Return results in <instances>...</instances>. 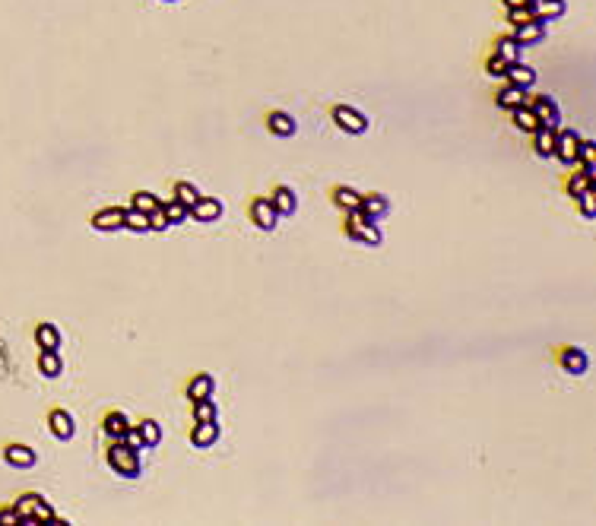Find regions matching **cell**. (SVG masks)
<instances>
[{
	"label": "cell",
	"mask_w": 596,
	"mask_h": 526,
	"mask_svg": "<svg viewBox=\"0 0 596 526\" xmlns=\"http://www.w3.org/2000/svg\"><path fill=\"white\" fill-rule=\"evenodd\" d=\"M3 460L13 469H32L38 463V453L29 444H10V447H3Z\"/></svg>",
	"instance_id": "cell-14"
},
{
	"label": "cell",
	"mask_w": 596,
	"mask_h": 526,
	"mask_svg": "<svg viewBox=\"0 0 596 526\" xmlns=\"http://www.w3.org/2000/svg\"><path fill=\"white\" fill-rule=\"evenodd\" d=\"M507 19H511V25H523L530 23V19H536L530 13V7H517V10H507Z\"/></svg>",
	"instance_id": "cell-39"
},
{
	"label": "cell",
	"mask_w": 596,
	"mask_h": 526,
	"mask_svg": "<svg viewBox=\"0 0 596 526\" xmlns=\"http://www.w3.org/2000/svg\"><path fill=\"white\" fill-rule=\"evenodd\" d=\"M330 197H333V203L340 206L343 213H356L358 203H362V194H358L356 187H349V184H336V187L330 190Z\"/></svg>",
	"instance_id": "cell-20"
},
{
	"label": "cell",
	"mask_w": 596,
	"mask_h": 526,
	"mask_svg": "<svg viewBox=\"0 0 596 526\" xmlns=\"http://www.w3.org/2000/svg\"><path fill=\"white\" fill-rule=\"evenodd\" d=\"M35 343H38V349L42 352H60V345H64V336H60V330L54 327V323H38L35 327Z\"/></svg>",
	"instance_id": "cell-17"
},
{
	"label": "cell",
	"mask_w": 596,
	"mask_h": 526,
	"mask_svg": "<svg viewBox=\"0 0 596 526\" xmlns=\"http://www.w3.org/2000/svg\"><path fill=\"white\" fill-rule=\"evenodd\" d=\"M580 165H596V143L584 140V137H580V146H577V168Z\"/></svg>",
	"instance_id": "cell-36"
},
{
	"label": "cell",
	"mask_w": 596,
	"mask_h": 526,
	"mask_svg": "<svg viewBox=\"0 0 596 526\" xmlns=\"http://www.w3.org/2000/svg\"><path fill=\"white\" fill-rule=\"evenodd\" d=\"M558 362H562V368L568 371V374H577V378L587 374V368H590V358L580 345H564L562 352H558Z\"/></svg>",
	"instance_id": "cell-12"
},
{
	"label": "cell",
	"mask_w": 596,
	"mask_h": 526,
	"mask_svg": "<svg viewBox=\"0 0 596 526\" xmlns=\"http://www.w3.org/2000/svg\"><path fill=\"white\" fill-rule=\"evenodd\" d=\"M165 229H172V225H168L165 213H162V206H159V209L149 213V231H165Z\"/></svg>",
	"instance_id": "cell-38"
},
{
	"label": "cell",
	"mask_w": 596,
	"mask_h": 526,
	"mask_svg": "<svg viewBox=\"0 0 596 526\" xmlns=\"http://www.w3.org/2000/svg\"><path fill=\"white\" fill-rule=\"evenodd\" d=\"M105 460L121 479H140V472H143L140 450H133V447H127V444H111L105 453Z\"/></svg>",
	"instance_id": "cell-2"
},
{
	"label": "cell",
	"mask_w": 596,
	"mask_h": 526,
	"mask_svg": "<svg viewBox=\"0 0 596 526\" xmlns=\"http://www.w3.org/2000/svg\"><path fill=\"white\" fill-rule=\"evenodd\" d=\"M501 3H505L507 10H517V7H527V3H530V0H501Z\"/></svg>",
	"instance_id": "cell-43"
},
{
	"label": "cell",
	"mask_w": 596,
	"mask_h": 526,
	"mask_svg": "<svg viewBox=\"0 0 596 526\" xmlns=\"http://www.w3.org/2000/svg\"><path fill=\"white\" fill-rule=\"evenodd\" d=\"M216 393V380L213 374H197V378H191V384H187V400L191 403H197V400H209V396Z\"/></svg>",
	"instance_id": "cell-22"
},
{
	"label": "cell",
	"mask_w": 596,
	"mask_h": 526,
	"mask_svg": "<svg viewBox=\"0 0 596 526\" xmlns=\"http://www.w3.org/2000/svg\"><path fill=\"white\" fill-rule=\"evenodd\" d=\"M89 225L95 231H117V229H124V209H121V206H105V209H99V213H92Z\"/></svg>",
	"instance_id": "cell-11"
},
{
	"label": "cell",
	"mask_w": 596,
	"mask_h": 526,
	"mask_svg": "<svg viewBox=\"0 0 596 526\" xmlns=\"http://www.w3.org/2000/svg\"><path fill=\"white\" fill-rule=\"evenodd\" d=\"M279 219L282 216L276 213V206L270 203V197L251 200V222H254L260 231H273L276 225H279Z\"/></svg>",
	"instance_id": "cell-6"
},
{
	"label": "cell",
	"mask_w": 596,
	"mask_h": 526,
	"mask_svg": "<svg viewBox=\"0 0 596 526\" xmlns=\"http://www.w3.org/2000/svg\"><path fill=\"white\" fill-rule=\"evenodd\" d=\"M349 219H346V235L352 241H358V244H368V247H378L384 241V235H381V229H378V222H371V219H365L362 213H346Z\"/></svg>",
	"instance_id": "cell-3"
},
{
	"label": "cell",
	"mask_w": 596,
	"mask_h": 526,
	"mask_svg": "<svg viewBox=\"0 0 596 526\" xmlns=\"http://www.w3.org/2000/svg\"><path fill=\"white\" fill-rule=\"evenodd\" d=\"M330 115H333V124H336L343 133H352V137L365 133V130H368V124H371V121H368V115H362V111H358V108H352V105H336Z\"/></svg>",
	"instance_id": "cell-4"
},
{
	"label": "cell",
	"mask_w": 596,
	"mask_h": 526,
	"mask_svg": "<svg viewBox=\"0 0 596 526\" xmlns=\"http://www.w3.org/2000/svg\"><path fill=\"white\" fill-rule=\"evenodd\" d=\"M511 121H514V127H517V130L520 133H533L539 127V121H536V115H533V108L527 105V102H523V105H517L511 111Z\"/></svg>",
	"instance_id": "cell-26"
},
{
	"label": "cell",
	"mask_w": 596,
	"mask_h": 526,
	"mask_svg": "<svg viewBox=\"0 0 596 526\" xmlns=\"http://www.w3.org/2000/svg\"><path fill=\"white\" fill-rule=\"evenodd\" d=\"M162 213H165L168 225H184L187 219H191V209H187V206H181L178 200H172V203H162Z\"/></svg>",
	"instance_id": "cell-32"
},
{
	"label": "cell",
	"mask_w": 596,
	"mask_h": 526,
	"mask_svg": "<svg viewBox=\"0 0 596 526\" xmlns=\"http://www.w3.org/2000/svg\"><path fill=\"white\" fill-rule=\"evenodd\" d=\"M577 146H580V133L577 130H555V152L562 165H574L577 168Z\"/></svg>",
	"instance_id": "cell-5"
},
{
	"label": "cell",
	"mask_w": 596,
	"mask_h": 526,
	"mask_svg": "<svg viewBox=\"0 0 596 526\" xmlns=\"http://www.w3.org/2000/svg\"><path fill=\"white\" fill-rule=\"evenodd\" d=\"M13 507H16V514H19V526H38V523L60 526V523H67V520H60L58 514H54V507L45 501L42 494H35V492L19 494V501L13 504Z\"/></svg>",
	"instance_id": "cell-1"
},
{
	"label": "cell",
	"mask_w": 596,
	"mask_h": 526,
	"mask_svg": "<svg viewBox=\"0 0 596 526\" xmlns=\"http://www.w3.org/2000/svg\"><path fill=\"white\" fill-rule=\"evenodd\" d=\"M523 95H527V92L517 89V86H511V82H507V86H501V89H498L495 105H498V108H505V111H514L517 105H523Z\"/></svg>",
	"instance_id": "cell-28"
},
{
	"label": "cell",
	"mask_w": 596,
	"mask_h": 526,
	"mask_svg": "<svg viewBox=\"0 0 596 526\" xmlns=\"http://www.w3.org/2000/svg\"><path fill=\"white\" fill-rule=\"evenodd\" d=\"M222 213H225V206H222V200H216V197H200L191 206V219H197V222H219Z\"/></svg>",
	"instance_id": "cell-13"
},
{
	"label": "cell",
	"mask_w": 596,
	"mask_h": 526,
	"mask_svg": "<svg viewBox=\"0 0 596 526\" xmlns=\"http://www.w3.org/2000/svg\"><path fill=\"white\" fill-rule=\"evenodd\" d=\"M172 194H174V200H178L181 206H187V209H191V206L203 197V194H200V187H197V184H191V181H178Z\"/></svg>",
	"instance_id": "cell-29"
},
{
	"label": "cell",
	"mask_w": 596,
	"mask_h": 526,
	"mask_svg": "<svg viewBox=\"0 0 596 526\" xmlns=\"http://www.w3.org/2000/svg\"><path fill=\"white\" fill-rule=\"evenodd\" d=\"M530 13L542 23H552V19H562L564 16V0H530L527 3Z\"/></svg>",
	"instance_id": "cell-19"
},
{
	"label": "cell",
	"mask_w": 596,
	"mask_h": 526,
	"mask_svg": "<svg viewBox=\"0 0 596 526\" xmlns=\"http://www.w3.org/2000/svg\"><path fill=\"white\" fill-rule=\"evenodd\" d=\"M266 127H270V133H276V137H292V133L298 130L295 117H292L289 111H270V115H266Z\"/></svg>",
	"instance_id": "cell-23"
},
{
	"label": "cell",
	"mask_w": 596,
	"mask_h": 526,
	"mask_svg": "<svg viewBox=\"0 0 596 526\" xmlns=\"http://www.w3.org/2000/svg\"><path fill=\"white\" fill-rule=\"evenodd\" d=\"M130 206H133V209H140V213H152V209H159V206H162V200H159L152 190H137V194H133V200H130Z\"/></svg>",
	"instance_id": "cell-31"
},
{
	"label": "cell",
	"mask_w": 596,
	"mask_h": 526,
	"mask_svg": "<svg viewBox=\"0 0 596 526\" xmlns=\"http://www.w3.org/2000/svg\"><path fill=\"white\" fill-rule=\"evenodd\" d=\"M505 70H507V64L501 58H495V54H492L489 58V64H485V73L489 76H495V80H505Z\"/></svg>",
	"instance_id": "cell-40"
},
{
	"label": "cell",
	"mask_w": 596,
	"mask_h": 526,
	"mask_svg": "<svg viewBox=\"0 0 596 526\" xmlns=\"http://www.w3.org/2000/svg\"><path fill=\"white\" fill-rule=\"evenodd\" d=\"M48 428H51V435L58 437V441H73V435H76V422L67 409H51L48 412Z\"/></svg>",
	"instance_id": "cell-10"
},
{
	"label": "cell",
	"mask_w": 596,
	"mask_h": 526,
	"mask_svg": "<svg viewBox=\"0 0 596 526\" xmlns=\"http://www.w3.org/2000/svg\"><path fill=\"white\" fill-rule=\"evenodd\" d=\"M505 80L511 82V86H517V89H533V86H536V70H533V67H527L523 64V60H517V64H511L505 70Z\"/></svg>",
	"instance_id": "cell-18"
},
{
	"label": "cell",
	"mask_w": 596,
	"mask_h": 526,
	"mask_svg": "<svg viewBox=\"0 0 596 526\" xmlns=\"http://www.w3.org/2000/svg\"><path fill=\"white\" fill-rule=\"evenodd\" d=\"M38 371H42V378L54 380L64 374V358H60V352H38Z\"/></svg>",
	"instance_id": "cell-25"
},
{
	"label": "cell",
	"mask_w": 596,
	"mask_h": 526,
	"mask_svg": "<svg viewBox=\"0 0 596 526\" xmlns=\"http://www.w3.org/2000/svg\"><path fill=\"white\" fill-rule=\"evenodd\" d=\"M133 425H137V422H133L127 412H108L105 422H102V431H105V437L111 441V444H121L124 435L130 431Z\"/></svg>",
	"instance_id": "cell-8"
},
{
	"label": "cell",
	"mask_w": 596,
	"mask_h": 526,
	"mask_svg": "<svg viewBox=\"0 0 596 526\" xmlns=\"http://www.w3.org/2000/svg\"><path fill=\"white\" fill-rule=\"evenodd\" d=\"M533 152H536L539 159H552L555 130H549V127H536V130H533Z\"/></svg>",
	"instance_id": "cell-24"
},
{
	"label": "cell",
	"mask_w": 596,
	"mask_h": 526,
	"mask_svg": "<svg viewBox=\"0 0 596 526\" xmlns=\"http://www.w3.org/2000/svg\"><path fill=\"white\" fill-rule=\"evenodd\" d=\"M520 51H523V48H520V45H517V41L511 38V35H501V38L495 41V58H501L507 67H511V64H517V60H520Z\"/></svg>",
	"instance_id": "cell-27"
},
{
	"label": "cell",
	"mask_w": 596,
	"mask_h": 526,
	"mask_svg": "<svg viewBox=\"0 0 596 526\" xmlns=\"http://www.w3.org/2000/svg\"><path fill=\"white\" fill-rule=\"evenodd\" d=\"M270 203L276 206V213L279 216H295L298 209V197H295V190L286 187V184H279V187L270 194Z\"/></svg>",
	"instance_id": "cell-21"
},
{
	"label": "cell",
	"mask_w": 596,
	"mask_h": 526,
	"mask_svg": "<svg viewBox=\"0 0 596 526\" xmlns=\"http://www.w3.org/2000/svg\"><path fill=\"white\" fill-rule=\"evenodd\" d=\"M219 422H197V425L191 428V444L197 447V450H207V447H216V441H219Z\"/></svg>",
	"instance_id": "cell-16"
},
{
	"label": "cell",
	"mask_w": 596,
	"mask_h": 526,
	"mask_svg": "<svg viewBox=\"0 0 596 526\" xmlns=\"http://www.w3.org/2000/svg\"><path fill=\"white\" fill-rule=\"evenodd\" d=\"M121 444L133 447V450H146V444H143V437H140V431H137V425H133L130 431H127V435H124V441H121Z\"/></svg>",
	"instance_id": "cell-41"
},
{
	"label": "cell",
	"mask_w": 596,
	"mask_h": 526,
	"mask_svg": "<svg viewBox=\"0 0 596 526\" xmlns=\"http://www.w3.org/2000/svg\"><path fill=\"white\" fill-rule=\"evenodd\" d=\"M137 431H140V437H143V444L146 447H159V441H162V428H159L156 419L137 422Z\"/></svg>",
	"instance_id": "cell-30"
},
{
	"label": "cell",
	"mask_w": 596,
	"mask_h": 526,
	"mask_svg": "<svg viewBox=\"0 0 596 526\" xmlns=\"http://www.w3.org/2000/svg\"><path fill=\"white\" fill-rule=\"evenodd\" d=\"M124 229H130V231H149V213H140V209H124Z\"/></svg>",
	"instance_id": "cell-34"
},
{
	"label": "cell",
	"mask_w": 596,
	"mask_h": 526,
	"mask_svg": "<svg viewBox=\"0 0 596 526\" xmlns=\"http://www.w3.org/2000/svg\"><path fill=\"white\" fill-rule=\"evenodd\" d=\"M530 108H533V115H536L539 127H549V130H558V127H562V108H558V102H555L552 95H539Z\"/></svg>",
	"instance_id": "cell-7"
},
{
	"label": "cell",
	"mask_w": 596,
	"mask_h": 526,
	"mask_svg": "<svg viewBox=\"0 0 596 526\" xmlns=\"http://www.w3.org/2000/svg\"><path fill=\"white\" fill-rule=\"evenodd\" d=\"M194 422H219V409H216V400H197L194 403Z\"/></svg>",
	"instance_id": "cell-33"
},
{
	"label": "cell",
	"mask_w": 596,
	"mask_h": 526,
	"mask_svg": "<svg viewBox=\"0 0 596 526\" xmlns=\"http://www.w3.org/2000/svg\"><path fill=\"white\" fill-rule=\"evenodd\" d=\"M520 48H530V45H539V41H546V23L542 19H530V23L523 25H514V35H511Z\"/></svg>",
	"instance_id": "cell-9"
},
{
	"label": "cell",
	"mask_w": 596,
	"mask_h": 526,
	"mask_svg": "<svg viewBox=\"0 0 596 526\" xmlns=\"http://www.w3.org/2000/svg\"><path fill=\"white\" fill-rule=\"evenodd\" d=\"M580 203V213H584V219H593L596 216V187H587L584 194L577 197Z\"/></svg>",
	"instance_id": "cell-37"
},
{
	"label": "cell",
	"mask_w": 596,
	"mask_h": 526,
	"mask_svg": "<svg viewBox=\"0 0 596 526\" xmlns=\"http://www.w3.org/2000/svg\"><path fill=\"white\" fill-rule=\"evenodd\" d=\"M587 187H593V178L590 174H584V172H577V174H571V181H568V194H571L574 200L584 194Z\"/></svg>",
	"instance_id": "cell-35"
},
{
	"label": "cell",
	"mask_w": 596,
	"mask_h": 526,
	"mask_svg": "<svg viewBox=\"0 0 596 526\" xmlns=\"http://www.w3.org/2000/svg\"><path fill=\"white\" fill-rule=\"evenodd\" d=\"M358 213H362L365 219H371V222H381L384 216L390 213V200L384 197V194H368V197H365V194H362V203H358Z\"/></svg>",
	"instance_id": "cell-15"
},
{
	"label": "cell",
	"mask_w": 596,
	"mask_h": 526,
	"mask_svg": "<svg viewBox=\"0 0 596 526\" xmlns=\"http://www.w3.org/2000/svg\"><path fill=\"white\" fill-rule=\"evenodd\" d=\"M0 526H19V514L13 504H10V507H0Z\"/></svg>",
	"instance_id": "cell-42"
},
{
	"label": "cell",
	"mask_w": 596,
	"mask_h": 526,
	"mask_svg": "<svg viewBox=\"0 0 596 526\" xmlns=\"http://www.w3.org/2000/svg\"><path fill=\"white\" fill-rule=\"evenodd\" d=\"M165 3H178V0H165Z\"/></svg>",
	"instance_id": "cell-44"
}]
</instances>
